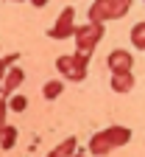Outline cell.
<instances>
[{"mask_svg":"<svg viewBox=\"0 0 145 157\" xmlns=\"http://www.w3.org/2000/svg\"><path fill=\"white\" fill-rule=\"evenodd\" d=\"M9 107H11V112H25L28 109V98L23 93H11L9 95Z\"/></svg>","mask_w":145,"mask_h":157,"instance_id":"5bb4252c","label":"cell"},{"mask_svg":"<svg viewBox=\"0 0 145 157\" xmlns=\"http://www.w3.org/2000/svg\"><path fill=\"white\" fill-rule=\"evenodd\" d=\"M114 93H120V95H126V93H131L134 90V73L131 70H123V73H112V84H109Z\"/></svg>","mask_w":145,"mask_h":157,"instance_id":"ba28073f","label":"cell"},{"mask_svg":"<svg viewBox=\"0 0 145 157\" xmlns=\"http://www.w3.org/2000/svg\"><path fill=\"white\" fill-rule=\"evenodd\" d=\"M131 45L137 51H145V23H137L131 28Z\"/></svg>","mask_w":145,"mask_h":157,"instance_id":"4fadbf2b","label":"cell"},{"mask_svg":"<svg viewBox=\"0 0 145 157\" xmlns=\"http://www.w3.org/2000/svg\"><path fill=\"white\" fill-rule=\"evenodd\" d=\"M17 126H6L3 132H0V149H3V151H11L14 149V143H17Z\"/></svg>","mask_w":145,"mask_h":157,"instance_id":"8fae6325","label":"cell"},{"mask_svg":"<svg viewBox=\"0 0 145 157\" xmlns=\"http://www.w3.org/2000/svg\"><path fill=\"white\" fill-rule=\"evenodd\" d=\"M75 9L73 6H64L59 11V17H56V23L48 28V36L50 39H70L73 34H75Z\"/></svg>","mask_w":145,"mask_h":157,"instance_id":"277c9868","label":"cell"},{"mask_svg":"<svg viewBox=\"0 0 145 157\" xmlns=\"http://www.w3.org/2000/svg\"><path fill=\"white\" fill-rule=\"evenodd\" d=\"M131 9V0H95L89 6V20H98V23H106V20H120L126 17Z\"/></svg>","mask_w":145,"mask_h":157,"instance_id":"7a4b0ae2","label":"cell"},{"mask_svg":"<svg viewBox=\"0 0 145 157\" xmlns=\"http://www.w3.org/2000/svg\"><path fill=\"white\" fill-rule=\"evenodd\" d=\"M109 135H112V140H114L117 149H120V146H126V143L131 140V129H129V126H120V124L109 126Z\"/></svg>","mask_w":145,"mask_h":157,"instance_id":"30bf717a","label":"cell"},{"mask_svg":"<svg viewBox=\"0 0 145 157\" xmlns=\"http://www.w3.org/2000/svg\"><path fill=\"white\" fill-rule=\"evenodd\" d=\"M9 109H11V107H9V98L3 95V98H0V132H3V129L9 126V124H6V115H9Z\"/></svg>","mask_w":145,"mask_h":157,"instance_id":"9a60e30c","label":"cell"},{"mask_svg":"<svg viewBox=\"0 0 145 157\" xmlns=\"http://www.w3.org/2000/svg\"><path fill=\"white\" fill-rule=\"evenodd\" d=\"M31 6H36V9H42V6H48V0H28Z\"/></svg>","mask_w":145,"mask_h":157,"instance_id":"e0dca14e","label":"cell"},{"mask_svg":"<svg viewBox=\"0 0 145 157\" xmlns=\"http://www.w3.org/2000/svg\"><path fill=\"white\" fill-rule=\"evenodd\" d=\"M9 67H11V65H9V59H0V82H3V76L9 73Z\"/></svg>","mask_w":145,"mask_h":157,"instance_id":"2e32d148","label":"cell"},{"mask_svg":"<svg viewBox=\"0 0 145 157\" xmlns=\"http://www.w3.org/2000/svg\"><path fill=\"white\" fill-rule=\"evenodd\" d=\"M112 149H117L114 146V140H112V135H109V129H100V132H95L92 137H89V151L92 154H106V151H112Z\"/></svg>","mask_w":145,"mask_h":157,"instance_id":"52a82bcc","label":"cell"},{"mask_svg":"<svg viewBox=\"0 0 145 157\" xmlns=\"http://www.w3.org/2000/svg\"><path fill=\"white\" fill-rule=\"evenodd\" d=\"M106 65H109L112 73H123V70H131V67H134V56H131V51H126V48H117V51H112V53L106 56Z\"/></svg>","mask_w":145,"mask_h":157,"instance_id":"5b68a950","label":"cell"},{"mask_svg":"<svg viewBox=\"0 0 145 157\" xmlns=\"http://www.w3.org/2000/svg\"><path fill=\"white\" fill-rule=\"evenodd\" d=\"M75 151H78V140H75V137H67V140H64V143H59L48 157H73Z\"/></svg>","mask_w":145,"mask_h":157,"instance_id":"9c48e42d","label":"cell"},{"mask_svg":"<svg viewBox=\"0 0 145 157\" xmlns=\"http://www.w3.org/2000/svg\"><path fill=\"white\" fill-rule=\"evenodd\" d=\"M11 3H23V0H11Z\"/></svg>","mask_w":145,"mask_h":157,"instance_id":"d6986e66","label":"cell"},{"mask_svg":"<svg viewBox=\"0 0 145 157\" xmlns=\"http://www.w3.org/2000/svg\"><path fill=\"white\" fill-rule=\"evenodd\" d=\"M23 82H25V70L20 67V65H11V67H9V73L3 76V82H0V93L9 98L11 93H17V90H20V84H23Z\"/></svg>","mask_w":145,"mask_h":157,"instance_id":"8992f818","label":"cell"},{"mask_svg":"<svg viewBox=\"0 0 145 157\" xmlns=\"http://www.w3.org/2000/svg\"><path fill=\"white\" fill-rule=\"evenodd\" d=\"M73 39H75V53H81L84 59H89L92 51L98 48V42L103 39V23H98V20H87L84 25L75 28Z\"/></svg>","mask_w":145,"mask_h":157,"instance_id":"6da1fadb","label":"cell"},{"mask_svg":"<svg viewBox=\"0 0 145 157\" xmlns=\"http://www.w3.org/2000/svg\"><path fill=\"white\" fill-rule=\"evenodd\" d=\"M56 70L70 82H84L89 73V59H84L81 53H64L56 59Z\"/></svg>","mask_w":145,"mask_h":157,"instance_id":"3957f363","label":"cell"},{"mask_svg":"<svg viewBox=\"0 0 145 157\" xmlns=\"http://www.w3.org/2000/svg\"><path fill=\"white\" fill-rule=\"evenodd\" d=\"M73 157H87V154H84V151H75V154H73Z\"/></svg>","mask_w":145,"mask_h":157,"instance_id":"ac0fdd59","label":"cell"},{"mask_svg":"<svg viewBox=\"0 0 145 157\" xmlns=\"http://www.w3.org/2000/svg\"><path fill=\"white\" fill-rule=\"evenodd\" d=\"M61 93H64V82H59V78H50V82H45V87H42V95L48 98V101L59 98Z\"/></svg>","mask_w":145,"mask_h":157,"instance_id":"7c38bea8","label":"cell"}]
</instances>
